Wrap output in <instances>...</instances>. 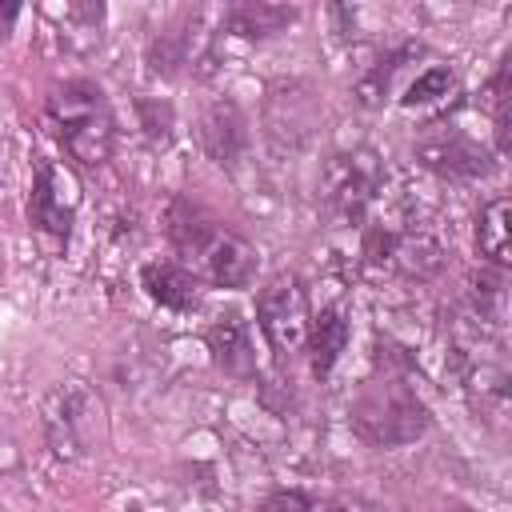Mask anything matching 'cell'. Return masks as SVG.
<instances>
[{
    "instance_id": "ba28073f",
    "label": "cell",
    "mask_w": 512,
    "mask_h": 512,
    "mask_svg": "<svg viewBox=\"0 0 512 512\" xmlns=\"http://www.w3.org/2000/svg\"><path fill=\"white\" fill-rule=\"evenodd\" d=\"M76 208H80L76 176L68 168H60L56 160H40L36 176H32V196H28V224L64 244L72 236Z\"/></svg>"
},
{
    "instance_id": "5b68a950",
    "label": "cell",
    "mask_w": 512,
    "mask_h": 512,
    "mask_svg": "<svg viewBox=\"0 0 512 512\" xmlns=\"http://www.w3.org/2000/svg\"><path fill=\"white\" fill-rule=\"evenodd\" d=\"M104 432V404L80 380H64L44 400V436L52 456L84 460Z\"/></svg>"
},
{
    "instance_id": "9a60e30c",
    "label": "cell",
    "mask_w": 512,
    "mask_h": 512,
    "mask_svg": "<svg viewBox=\"0 0 512 512\" xmlns=\"http://www.w3.org/2000/svg\"><path fill=\"white\" fill-rule=\"evenodd\" d=\"M476 248L480 256H488L496 268H504L512 260V240H508V196H496L480 208L476 216Z\"/></svg>"
},
{
    "instance_id": "30bf717a",
    "label": "cell",
    "mask_w": 512,
    "mask_h": 512,
    "mask_svg": "<svg viewBox=\"0 0 512 512\" xmlns=\"http://www.w3.org/2000/svg\"><path fill=\"white\" fill-rule=\"evenodd\" d=\"M200 140H204V152L220 164V168H240L244 152H248V120L240 112L236 100H216L204 120H200Z\"/></svg>"
},
{
    "instance_id": "4fadbf2b",
    "label": "cell",
    "mask_w": 512,
    "mask_h": 512,
    "mask_svg": "<svg viewBox=\"0 0 512 512\" xmlns=\"http://www.w3.org/2000/svg\"><path fill=\"white\" fill-rule=\"evenodd\" d=\"M296 20V8L288 4H264V0H244V4H232L224 12V32L240 36V40H268L276 36L280 28H288Z\"/></svg>"
},
{
    "instance_id": "603a6c76",
    "label": "cell",
    "mask_w": 512,
    "mask_h": 512,
    "mask_svg": "<svg viewBox=\"0 0 512 512\" xmlns=\"http://www.w3.org/2000/svg\"><path fill=\"white\" fill-rule=\"evenodd\" d=\"M444 512H472V508H460V504H452V508H444Z\"/></svg>"
},
{
    "instance_id": "7a4b0ae2",
    "label": "cell",
    "mask_w": 512,
    "mask_h": 512,
    "mask_svg": "<svg viewBox=\"0 0 512 512\" xmlns=\"http://www.w3.org/2000/svg\"><path fill=\"white\" fill-rule=\"evenodd\" d=\"M48 124H52V132L60 136L64 152L76 164L100 168L112 156L116 116L108 108V96L92 80H68L60 88H52V96H48Z\"/></svg>"
},
{
    "instance_id": "ffe728a7",
    "label": "cell",
    "mask_w": 512,
    "mask_h": 512,
    "mask_svg": "<svg viewBox=\"0 0 512 512\" xmlns=\"http://www.w3.org/2000/svg\"><path fill=\"white\" fill-rule=\"evenodd\" d=\"M136 108H140V124H144L148 140L152 144H168L172 140V108L160 104V100H140Z\"/></svg>"
},
{
    "instance_id": "d6986e66",
    "label": "cell",
    "mask_w": 512,
    "mask_h": 512,
    "mask_svg": "<svg viewBox=\"0 0 512 512\" xmlns=\"http://www.w3.org/2000/svg\"><path fill=\"white\" fill-rule=\"evenodd\" d=\"M456 88V76H452V68H424L412 84H408V92H404V104L408 108H416V104H432V100H440V96H448Z\"/></svg>"
},
{
    "instance_id": "8fae6325",
    "label": "cell",
    "mask_w": 512,
    "mask_h": 512,
    "mask_svg": "<svg viewBox=\"0 0 512 512\" xmlns=\"http://www.w3.org/2000/svg\"><path fill=\"white\" fill-rule=\"evenodd\" d=\"M204 344L212 352V360L236 376V380H248L256 372V352H252V336H248V324L236 316V312H224L208 324L204 332Z\"/></svg>"
},
{
    "instance_id": "9c48e42d",
    "label": "cell",
    "mask_w": 512,
    "mask_h": 512,
    "mask_svg": "<svg viewBox=\"0 0 512 512\" xmlns=\"http://www.w3.org/2000/svg\"><path fill=\"white\" fill-rule=\"evenodd\" d=\"M416 160L440 176H452V180H476V176H488L492 172V156L484 144H476L468 132L460 128H444V124H432L420 140H416Z\"/></svg>"
},
{
    "instance_id": "e0dca14e",
    "label": "cell",
    "mask_w": 512,
    "mask_h": 512,
    "mask_svg": "<svg viewBox=\"0 0 512 512\" xmlns=\"http://www.w3.org/2000/svg\"><path fill=\"white\" fill-rule=\"evenodd\" d=\"M416 52H420V44H404V48H392L388 56H380V60L356 80V96H360V104L376 108V104L392 92V80H396V72L404 68V60H412Z\"/></svg>"
},
{
    "instance_id": "3957f363",
    "label": "cell",
    "mask_w": 512,
    "mask_h": 512,
    "mask_svg": "<svg viewBox=\"0 0 512 512\" xmlns=\"http://www.w3.org/2000/svg\"><path fill=\"white\" fill-rule=\"evenodd\" d=\"M348 420H352V432L372 444V448H400V444H412L428 432L432 416H428V404L396 376H380V380H368L352 408H348Z\"/></svg>"
},
{
    "instance_id": "6da1fadb",
    "label": "cell",
    "mask_w": 512,
    "mask_h": 512,
    "mask_svg": "<svg viewBox=\"0 0 512 512\" xmlns=\"http://www.w3.org/2000/svg\"><path fill=\"white\" fill-rule=\"evenodd\" d=\"M168 236L188 260L200 264V272L216 288H244L256 276V248L244 236L220 228L208 212L188 200H176L168 208Z\"/></svg>"
},
{
    "instance_id": "44dd1931",
    "label": "cell",
    "mask_w": 512,
    "mask_h": 512,
    "mask_svg": "<svg viewBox=\"0 0 512 512\" xmlns=\"http://www.w3.org/2000/svg\"><path fill=\"white\" fill-rule=\"evenodd\" d=\"M260 512H316V500L304 496V492H296V488H288V492H272L260 504Z\"/></svg>"
},
{
    "instance_id": "277c9868",
    "label": "cell",
    "mask_w": 512,
    "mask_h": 512,
    "mask_svg": "<svg viewBox=\"0 0 512 512\" xmlns=\"http://www.w3.org/2000/svg\"><path fill=\"white\" fill-rule=\"evenodd\" d=\"M380 188H384V160H380V152L368 148V144L348 148V152H336V156L324 164V176H320L324 212H328V220L340 224V228L364 224L368 204L376 200Z\"/></svg>"
},
{
    "instance_id": "7c38bea8",
    "label": "cell",
    "mask_w": 512,
    "mask_h": 512,
    "mask_svg": "<svg viewBox=\"0 0 512 512\" xmlns=\"http://www.w3.org/2000/svg\"><path fill=\"white\" fill-rule=\"evenodd\" d=\"M140 288L160 304V308H172V312H188L200 304V280L180 268V264H144L140 268Z\"/></svg>"
},
{
    "instance_id": "52a82bcc",
    "label": "cell",
    "mask_w": 512,
    "mask_h": 512,
    "mask_svg": "<svg viewBox=\"0 0 512 512\" xmlns=\"http://www.w3.org/2000/svg\"><path fill=\"white\" fill-rule=\"evenodd\" d=\"M320 128L316 92L304 80H280L264 96V136L276 152H300Z\"/></svg>"
},
{
    "instance_id": "5bb4252c",
    "label": "cell",
    "mask_w": 512,
    "mask_h": 512,
    "mask_svg": "<svg viewBox=\"0 0 512 512\" xmlns=\"http://www.w3.org/2000/svg\"><path fill=\"white\" fill-rule=\"evenodd\" d=\"M304 344H308V356H312V372L316 376H328L336 368L344 344H348V320H344V312L340 308H320L308 320Z\"/></svg>"
},
{
    "instance_id": "2e32d148",
    "label": "cell",
    "mask_w": 512,
    "mask_h": 512,
    "mask_svg": "<svg viewBox=\"0 0 512 512\" xmlns=\"http://www.w3.org/2000/svg\"><path fill=\"white\" fill-rule=\"evenodd\" d=\"M100 28H104V8L100 4H64L60 12V44L72 52L88 56L100 48Z\"/></svg>"
},
{
    "instance_id": "ac0fdd59",
    "label": "cell",
    "mask_w": 512,
    "mask_h": 512,
    "mask_svg": "<svg viewBox=\"0 0 512 512\" xmlns=\"http://www.w3.org/2000/svg\"><path fill=\"white\" fill-rule=\"evenodd\" d=\"M188 52H192V40H188V20L164 28L152 44H148V68L156 76H176L180 64H188Z\"/></svg>"
},
{
    "instance_id": "8992f818",
    "label": "cell",
    "mask_w": 512,
    "mask_h": 512,
    "mask_svg": "<svg viewBox=\"0 0 512 512\" xmlns=\"http://www.w3.org/2000/svg\"><path fill=\"white\" fill-rule=\"evenodd\" d=\"M256 320H260V332H264L272 356L280 364H288L304 348V336H308V308H304L300 280L288 272L268 280L256 296Z\"/></svg>"
},
{
    "instance_id": "7402d4cb",
    "label": "cell",
    "mask_w": 512,
    "mask_h": 512,
    "mask_svg": "<svg viewBox=\"0 0 512 512\" xmlns=\"http://www.w3.org/2000/svg\"><path fill=\"white\" fill-rule=\"evenodd\" d=\"M20 16V8L16 4H8V8H0V36H8V28H12V20Z\"/></svg>"
}]
</instances>
